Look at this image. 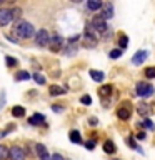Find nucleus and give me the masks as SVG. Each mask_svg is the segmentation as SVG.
Instances as JSON below:
<instances>
[{"label": "nucleus", "instance_id": "obj_1", "mask_svg": "<svg viewBox=\"0 0 155 160\" xmlns=\"http://www.w3.org/2000/svg\"><path fill=\"white\" fill-rule=\"evenodd\" d=\"M15 35H17L18 38H30L35 35V28L30 22H27V20H20V22H17V25H15Z\"/></svg>", "mask_w": 155, "mask_h": 160}, {"label": "nucleus", "instance_id": "obj_2", "mask_svg": "<svg viewBox=\"0 0 155 160\" xmlns=\"http://www.w3.org/2000/svg\"><path fill=\"white\" fill-rule=\"evenodd\" d=\"M83 38H85L83 45H85L87 48H95V47H97L98 37H97V33H95V28L92 27V23H87V25H85V35H83Z\"/></svg>", "mask_w": 155, "mask_h": 160}, {"label": "nucleus", "instance_id": "obj_3", "mask_svg": "<svg viewBox=\"0 0 155 160\" xmlns=\"http://www.w3.org/2000/svg\"><path fill=\"white\" fill-rule=\"evenodd\" d=\"M155 92L153 85L152 83H147V82H138L137 83V95L142 98H147V97H152Z\"/></svg>", "mask_w": 155, "mask_h": 160}, {"label": "nucleus", "instance_id": "obj_4", "mask_svg": "<svg viewBox=\"0 0 155 160\" xmlns=\"http://www.w3.org/2000/svg\"><path fill=\"white\" fill-rule=\"evenodd\" d=\"M50 40H52V37H50V33L45 28H40L38 32L35 33V43H37L38 47H47L50 43Z\"/></svg>", "mask_w": 155, "mask_h": 160}, {"label": "nucleus", "instance_id": "obj_5", "mask_svg": "<svg viewBox=\"0 0 155 160\" xmlns=\"http://www.w3.org/2000/svg\"><path fill=\"white\" fill-rule=\"evenodd\" d=\"M10 22H13L12 10H8V8H0V27H5V25H8Z\"/></svg>", "mask_w": 155, "mask_h": 160}, {"label": "nucleus", "instance_id": "obj_6", "mask_svg": "<svg viewBox=\"0 0 155 160\" xmlns=\"http://www.w3.org/2000/svg\"><path fill=\"white\" fill-rule=\"evenodd\" d=\"M90 23H92V27L95 28V32H105V30H107V20H103L100 15L93 17Z\"/></svg>", "mask_w": 155, "mask_h": 160}, {"label": "nucleus", "instance_id": "obj_7", "mask_svg": "<svg viewBox=\"0 0 155 160\" xmlns=\"http://www.w3.org/2000/svg\"><path fill=\"white\" fill-rule=\"evenodd\" d=\"M8 157H10V160H25V152H23L22 147L13 145L8 152Z\"/></svg>", "mask_w": 155, "mask_h": 160}, {"label": "nucleus", "instance_id": "obj_8", "mask_svg": "<svg viewBox=\"0 0 155 160\" xmlns=\"http://www.w3.org/2000/svg\"><path fill=\"white\" fill-rule=\"evenodd\" d=\"M100 17H102L103 20H110L113 17V5L112 3H103L102 8H100Z\"/></svg>", "mask_w": 155, "mask_h": 160}, {"label": "nucleus", "instance_id": "obj_9", "mask_svg": "<svg viewBox=\"0 0 155 160\" xmlns=\"http://www.w3.org/2000/svg\"><path fill=\"white\" fill-rule=\"evenodd\" d=\"M130 115H132V110H130V105H127V103H123L122 107L117 110V117L120 120H128Z\"/></svg>", "mask_w": 155, "mask_h": 160}, {"label": "nucleus", "instance_id": "obj_10", "mask_svg": "<svg viewBox=\"0 0 155 160\" xmlns=\"http://www.w3.org/2000/svg\"><path fill=\"white\" fill-rule=\"evenodd\" d=\"M62 45H63V38L58 37V35H53L52 40H50L48 47L50 50H53V52H58V50H62Z\"/></svg>", "mask_w": 155, "mask_h": 160}, {"label": "nucleus", "instance_id": "obj_11", "mask_svg": "<svg viewBox=\"0 0 155 160\" xmlns=\"http://www.w3.org/2000/svg\"><path fill=\"white\" fill-rule=\"evenodd\" d=\"M35 152H37V155H38L40 160H50V158H52V157L48 155V150L45 148V145H42V143H37V145H35Z\"/></svg>", "mask_w": 155, "mask_h": 160}, {"label": "nucleus", "instance_id": "obj_12", "mask_svg": "<svg viewBox=\"0 0 155 160\" xmlns=\"http://www.w3.org/2000/svg\"><path fill=\"white\" fill-rule=\"evenodd\" d=\"M147 57H148V52H145V50H138V52L133 55L132 62H133L135 65H142L145 60H147Z\"/></svg>", "mask_w": 155, "mask_h": 160}, {"label": "nucleus", "instance_id": "obj_13", "mask_svg": "<svg viewBox=\"0 0 155 160\" xmlns=\"http://www.w3.org/2000/svg\"><path fill=\"white\" fill-rule=\"evenodd\" d=\"M30 125H45V117L42 113H33L32 117L28 118Z\"/></svg>", "mask_w": 155, "mask_h": 160}, {"label": "nucleus", "instance_id": "obj_14", "mask_svg": "<svg viewBox=\"0 0 155 160\" xmlns=\"http://www.w3.org/2000/svg\"><path fill=\"white\" fill-rule=\"evenodd\" d=\"M48 92H50V95H53V97H58V95H63L65 93V88L60 87V85H50Z\"/></svg>", "mask_w": 155, "mask_h": 160}, {"label": "nucleus", "instance_id": "obj_15", "mask_svg": "<svg viewBox=\"0 0 155 160\" xmlns=\"http://www.w3.org/2000/svg\"><path fill=\"white\" fill-rule=\"evenodd\" d=\"M115 150H117V147H115V143L112 142V140H105L103 142V152L112 155V153H115Z\"/></svg>", "mask_w": 155, "mask_h": 160}, {"label": "nucleus", "instance_id": "obj_16", "mask_svg": "<svg viewBox=\"0 0 155 160\" xmlns=\"http://www.w3.org/2000/svg\"><path fill=\"white\" fill-rule=\"evenodd\" d=\"M68 138H70V142H72V143H82V137H80L78 130H70Z\"/></svg>", "mask_w": 155, "mask_h": 160}, {"label": "nucleus", "instance_id": "obj_17", "mask_svg": "<svg viewBox=\"0 0 155 160\" xmlns=\"http://www.w3.org/2000/svg\"><path fill=\"white\" fill-rule=\"evenodd\" d=\"M137 112L142 115V117H147V115L152 112V108H150V105H147V103H140L137 107Z\"/></svg>", "mask_w": 155, "mask_h": 160}, {"label": "nucleus", "instance_id": "obj_18", "mask_svg": "<svg viewBox=\"0 0 155 160\" xmlns=\"http://www.w3.org/2000/svg\"><path fill=\"white\" fill-rule=\"evenodd\" d=\"M112 90H113L112 85H102V87L98 88V95L100 97H108V95L112 93Z\"/></svg>", "mask_w": 155, "mask_h": 160}, {"label": "nucleus", "instance_id": "obj_19", "mask_svg": "<svg viewBox=\"0 0 155 160\" xmlns=\"http://www.w3.org/2000/svg\"><path fill=\"white\" fill-rule=\"evenodd\" d=\"M12 115H13L15 118L23 117V115H25V108L20 107V105H15V107H12Z\"/></svg>", "mask_w": 155, "mask_h": 160}, {"label": "nucleus", "instance_id": "obj_20", "mask_svg": "<svg viewBox=\"0 0 155 160\" xmlns=\"http://www.w3.org/2000/svg\"><path fill=\"white\" fill-rule=\"evenodd\" d=\"M90 77H92V80H95V82H102L105 78V73L98 72V70H90Z\"/></svg>", "mask_w": 155, "mask_h": 160}, {"label": "nucleus", "instance_id": "obj_21", "mask_svg": "<svg viewBox=\"0 0 155 160\" xmlns=\"http://www.w3.org/2000/svg\"><path fill=\"white\" fill-rule=\"evenodd\" d=\"M102 2H100V0H88L87 2V7L90 8V10H100L102 8Z\"/></svg>", "mask_w": 155, "mask_h": 160}, {"label": "nucleus", "instance_id": "obj_22", "mask_svg": "<svg viewBox=\"0 0 155 160\" xmlns=\"http://www.w3.org/2000/svg\"><path fill=\"white\" fill-rule=\"evenodd\" d=\"M30 78V73L25 72V70H20V72L15 73V80H18V82H23V80H28Z\"/></svg>", "mask_w": 155, "mask_h": 160}, {"label": "nucleus", "instance_id": "obj_23", "mask_svg": "<svg viewBox=\"0 0 155 160\" xmlns=\"http://www.w3.org/2000/svg\"><path fill=\"white\" fill-rule=\"evenodd\" d=\"M118 45H120V50L127 48L128 47V38L125 37V35H120V37H118Z\"/></svg>", "mask_w": 155, "mask_h": 160}, {"label": "nucleus", "instance_id": "obj_24", "mask_svg": "<svg viewBox=\"0 0 155 160\" xmlns=\"http://www.w3.org/2000/svg\"><path fill=\"white\" fill-rule=\"evenodd\" d=\"M8 152L10 150L5 145H0V160H7L8 158Z\"/></svg>", "mask_w": 155, "mask_h": 160}, {"label": "nucleus", "instance_id": "obj_25", "mask_svg": "<svg viewBox=\"0 0 155 160\" xmlns=\"http://www.w3.org/2000/svg\"><path fill=\"white\" fill-rule=\"evenodd\" d=\"M145 77L147 78H155V67H147L145 68Z\"/></svg>", "mask_w": 155, "mask_h": 160}, {"label": "nucleus", "instance_id": "obj_26", "mask_svg": "<svg viewBox=\"0 0 155 160\" xmlns=\"http://www.w3.org/2000/svg\"><path fill=\"white\" fill-rule=\"evenodd\" d=\"M108 57H110V58H118V57H122V50H120V48H113L112 52L108 53Z\"/></svg>", "mask_w": 155, "mask_h": 160}, {"label": "nucleus", "instance_id": "obj_27", "mask_svg": "<svg viewBox=\"0 0 155 160\" xmlns=\"http://www.w3.org/2000/svg\"><path fill=\"white\" fill-rule=\"evenodd\" d=\"M5 63H7L8 67H15V65H17L18 62H17V58H13V57H8V55H7V57H5Z\"/></svg>", "mask_w": 155, "mask_h": 160}, {"label": "nucleus", "instance_id": "obj_28", "mask_svg": "<svg viewBox=\"0 0 155 160\" xmlns=\"http://www.w3.org/2000/svg\"><path fill=\"white\" fill-rule=\"evenodd\" d=\"M33 78H35V82H37L38 85H43L45 83V77H43V75H40V73H35Z\"/></svg>", "mask_w": 155, "mask_h": 160}, {"label": "nucleus", "instance_id": "obj_29", "mask_svg": "<svg viewBox=\"0 0 155 160\" xmlns=\"http://www.w3.org/2000/svg\"><path fill=\"white\" fill-rule=\"evenodd\" d=\"M80 102H82L83 105H90V103H92V98H90L88 95H83V97L80 98Z\"/></svg>", "mask_w": 155, "mask_h": 160}, {"label": "nucleus", "instance_id": "obj_30", "mask_svg": "<svg viewBox=\"0 0 155 160\" xmlns=\"http://www.w3.org/2000/svg\"><path fill=\"white\" fill-rule=\"evenodd\" d=\"M127 143H130V147H132V148H135V150H138V152H142V150H140V148L137 147V143L133 142V138H132V137H128V138H127Z\"/></svg>", "mask_w": 155, "mask_h": 160}, {"label": "nucleus", "instance_id": "obj_31", "mask_svg": "<svg viewBox=\"0 0 155 160\" xmlns=\"http://www.w3.org/2000/svg\"><path fill=\"white\" fill-rule=\"evenodd\" d=\"M20 12H22V10H20V8H13V10H12V15H13V20H17V18L20 17Z\"/></svg>", "mask_w": 155, "mask_h": 160}, {"label": "nucleus", "instance_id": "obj_32", "mask_svg": "<svg viewBox=\"0 0 155 160\" xmlns=\"http://www.w3.org/2000/svg\"><path fill=\"white\" fill-rule=\"evenodd\" d=\"M85 148H87V150H93L95 148V142H93V140L87 142V143H85Z\"/></svg>", "mask_w": 155, "mask_h": 160}, {"label": "nucleus", "instance_id": "obj_33", "mask_svg": "<svg viewBox=\"0 0 155 160\" xmlns=\"http://www.w3.org/2000/svg\"><path fill=\"white\" fill-rule=\"evenodd\" d=\"M142 123H143V125H145V127H147V128H153V123H152V122H150V120H148V118H145V120H143V122H142Z\"/></svg>", "mask_w": 155, "mask_h": 160}, {"label": "nucleus", "instance_id": "obj_34", "mask_svg": "<svg viewBox=\"0 0 155 160\" xmlns=\"http://www.w3.org/2000/svg\"><path fill=\"white\" fill-rule=\"evenodd\" d=\"M50 160H65V158H63L60 153H53V155H52V158H50Z\"/></svg>", "mask_w": 155, "mask_h": 160}, {"label": "nucleus", "instance_id": "obj_35", "mask_svg": "<svg viewBox=\"0 0 155 160\" xmlns=\"http://www.w3.org/2000/svg\"><path fill=\"white\" fill-rule=\"evenodd\" d=\"M137 138H138V140H143V138H145V133H143V132L137 133Z\"/></svg>", "mask_w": 155, "mask_h": 160}, {"label": "nucleus", "instance_id": "obj_36", "mask_svg": "<svg viewBox=\"0 0 155 160\" xmlns=\"http://www.w3.org/2000/svg\"><path fill=\"white\" fill-rule=\"evenodd\" d=\"M90 123H92V125H97V118L92 117V118H90Z\"/></svg>", "mask_w": 155, "mask_h": 160}, {"label": "nucleus", "instance_id": "obj_37", "mask_svg": "<svg viewBox=\"0 0 155 160\" xmlns=\"http://www.w3.org/2000/svg\"><path fill=\"white\" fill-rule=\"evenodd\" d=\"M53 110L55 112H60V105H53Z\"/></svg>", "mask_w": 155, "mask_h": 160}, {"label": "nucleus", "instance_id": "obj_38", "mask_svg": "<svg viewBox=\"0 0 155 160\" xmlns=\"http://www.w3.org/2000/svg\"><path fill=\"white\" fill-rule=\"evenodd\" d=\"M0 3H2V0H0Z\"/></svg>", "mask_w": 155, "mask_h": 160}]
</instances>
